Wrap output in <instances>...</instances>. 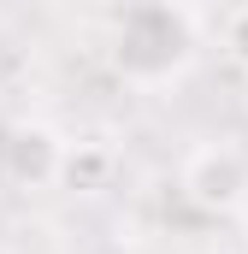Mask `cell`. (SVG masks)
<instances>
[{"instance_id": "2", "label": "cell", "mask_w": 248, "mask_h": 254, "mask_svg": "<svg viewBox=\"0 0 248 254\" xmlns=\"http://www.w3.org/2000/svg\"><path fill=\"white\" fill-rule=\"evenodd\" d=\"M178 190L201 213H237L248 201V154L231 142H201L178 172Z\"/></svg>"}, {"instance_id": "5", "label": "cell", "mask_w": 248, "mask_h": 254, "mask_svg": "<svg viewBox=\"0 0 248 254\" xmlns=\"http://www.w3.org/2000/svg\"><path fill=\"white\" fill-rule=\"evenodd\" d=\"M219 42H225V54L248 71V6H231V12L219 18Z\"/></svg>"}, {"instance_id": "1", "label": "cell", "mask_w": 248, "mask_h": 254, "mask_svg": "<svg viewBox=\"0 0 248 254\" xmlns=\"http://www.w3.org/2000/svg\"><path fill=\"white\" fill-rule=\"evenodd\" d=\"M195 60V12L172 0H142L113 18V71L130 89H160Z\"/></svg>"}, {"instance_id": "3", "label": "cell", "mask_w": 248, "mask_h": 254, "mask_svg": "<svg viewBox=\"0 0 248 254\" xmlns=\"http://www.w3.org/2000/svg\"><path fill=\"white\" fill-rule=\"evenodd\" d=\"M65 160H71V142H60V130L12 125L0 178H6L12 190H54V184H65Z\"/></svg>"}, {"instance_id": "4", "label": "cell", "mask_w": 248, "mask_h": 254, "mask_svg": "<svg viewBox=\"0 0 248 254\" xmlns=\"http://www.w3.org/2000/svg\"><path fill=\"white\" fill-rule=\"evenodd\" d=\"M107 178H113V154H107V148H83V142H77V148H71V160H65V184H71V190H101Z\"/></svg>"}]
</instances>
